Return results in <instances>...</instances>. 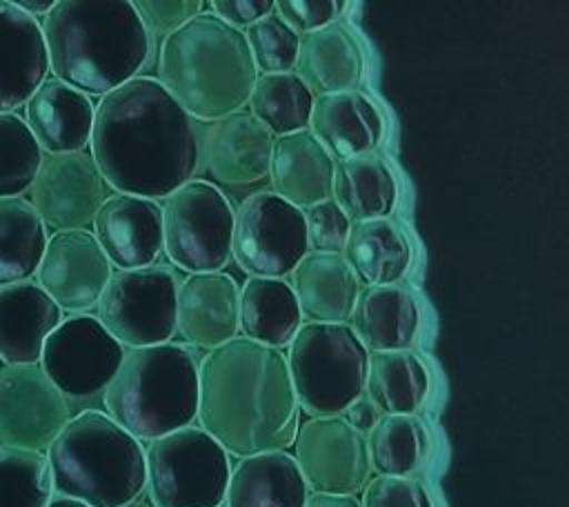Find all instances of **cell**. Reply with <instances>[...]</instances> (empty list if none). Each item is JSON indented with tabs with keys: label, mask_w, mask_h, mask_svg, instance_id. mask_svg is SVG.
Here are the masks:
<instances>
[{
	"label": "cell",
	"mask_w": 569,
	"mask_h": 507,
	"mask_svg": "<svg viewBox=\"0 0 569 507\" xmlns=\"http://www.w3.org/2000/svg\"><path fill=\"white\" fill-rule=\"evenodd\" d=\"M51 496L44 451L0 445V507H47Z\"/></svg>",
	"instance_id": "36"
},
{
	"label": "cell",
	"mask_w": 569,
	"mask_h": 507,
	"mask_svg": "<svg viewBox=\"0 0 569 507\" xmlns=\"http://www.w3.org/2000/svg\"><path fill=\"white\" fill-rule=\"evenodd\" d=\"M333 160L376 153L385 138V118L362 91L313 96L307 127Z\"/></svg>",
	"instance_id": "22"
},
{
	"label": "cell",
	"mask_w": 569,
	"mask_h": 507,
	"mask_svg": "<svg viewBox=\"0 0 569 507\" xmlns=\"http://www.w3.org/2000/svg\"><path fill=\"white\" fill-rule=\"evenodd\" d=\"M176 334L187 347L216 349L240 334V287L231 274H189L178 285Z\"/></svg>",
	"instance_id": "18"
},
{
	"label": "cell",
	"mask_w": 569,
	"mask_h": 507,
	"mask_svg": "<svg viewBox=\"0 0 569 507\" xmlns=\"http://www.w3.org/2000/svg\"><path fill=\"white\" fill-rule=\"evenodd\" d=\"M196 420L236 458L287 449L300 407L284 351L244 336L209 349L198 365Z\"/></svg>",
	"instance_id": "2"
},
{
	"label": "cell",
	"mask_w": 569,
	"mask_h": 507,
	"mask_svg": "<svg viewBox=\"0 0 569 507\" xmlns=\"http://www.w3.org/2000/svg\"><path fill=\"white\" fill-rule=\"evenodd\" d=\"M178 285V274L167 265L116 269L96 302V318L124 349L169 342Z\"/></svg>",
	"instance_id": "10"
},
{
	"label": "cell",
	"mask_w": 569,
	"mask_h": 507,
	"mask_svg": "<svg viewBox=\"0 0 569 507\" xmlns=\"http://www.w3.org/2000/svg\"><path fill=\"white\" fill-rule=\"evenodd\" d=\"M427 365L411 349L371 351L365 396L380 414H416L429 396Z\"/></svg>",
	"instance_id": "32"
},
{
	"label": "cell",
	"mask_w": 569,
	"mask_h": 507,
	"mask_svg": "<svg viewBox=\"0 0 569 507\" xmlns=\"http://www.w3.org/2000/svg\"><path fill=\"white\" fill-rule=\"evenodd\" d=\"M242 33L258 73L293 71L300 36H296L273 11L247 27Z\"/></svg>",
	"instance_id": "38"
},
{
	"label": "cell",
	"mask_w": 569,
	"mask_h": 507,
	"mask_svg": "<svg viewBox=\"0 0 569 507\" xmlns=\"http://www.w3.org/2000/svg\"><path fill=\"white\" fill-rule=\"evenodd\" d=\"M120 507H153L144 496H138L136 500H131V503H127V505H120Z\"/></svg>",
	"instance_id": "48"
},
{
	"label": "cell",
	"mask_w": 569,
	"mask_h": 507,
	"mask_svg": "<svg viewBox=\"0 0 569 507\" xmlns=\"http://www.w3.org/2000/svg\"><path fill=\"white\" fill-rule=\"evenodd\" d=\"M198 365V356L184 342L124 349L118 371L102 391L104 414L140 443L193 425Z\"/></svg>",
	"instance_id": "6"
},
{
	"label": "cell",
	"mask_w": 569,
	"mask_h": 507,
	"mask_svg": "<svg viewBox=\"0 0 569 507\" xmlns=\"http://www.w3.org/2000/svg\"><path fill=\"white\" fill-rule=\"evenodd\" d=\"M284 358L298 407L309 418L340 416L365 394L369 351L347 322H302Z\"/></svg>",
	"instance_id": "7"
},
{
	"label": "cell",
	"mask_w": 569,
	"mask_h": 507,
	"mask_svg": "<svg viewBox=\"0 0 569 507\" xmlns=\"http://www.w3.org/2000/svg\"><path fill=\"white\" fill-rule=\"evenodd\" d=\"M309 489L287 449L238 458L222 507H305Z\"/></svg>",
	"instance_id": "26"
},
{
	"label": "cell",
	"mask_w": 569,
	"mask_h": 507,
	"mask_svg": "<svg viewBox=\"0 0 569 507\" xmlns=\"http://www.w3.org/2000/svg\"><path fill=\"white\" fill-rule=\"evenodd\" d=\"M331 198L351 222L389 218L398 200V182L380 156H351L336 160Z\"/></svg>",
	"instance_id": "31"
},
{
	"label": "cell",
	"mask_w": 569,
	"mask_h": 507,
	"mask_svg": "<svg viewBox=\"0 0 569 507\" xmlns=\"http://www.w3.org/2000/svg\"><path fill=\"white\" fill-rule=\"evenodd\" d=\"M198 136L158 78L136 76L100 96L89 147L109 189L158 202L196 178Z\"/></svg>",
	"instance_id": "1"
},
{
	"label": "cell",
	"mask_w": 569,
	"mask_h": 507,
	"mask_svg": "<svg viewBox=\"0 0 569 507\" xmlns=\"http://www.w3.org/2000/svg\"><path fill=\"white\" fill-rule=\"evenodd\" d=\"M302 325V314L287 278L249 276L240 287V331L260 345L284 349Z\"/></svg>",
	"instance_id": "30"
},
{
	"label": "cell",
	"mask_w": 569,
	"mask_h": 507,
	"mask_svg": "<svg viewBox=\"0 0 569 507\" xmlns=\"http://www.w3.org/2000/svg\"><path fill=\"white\" fill-rule=\"evenodd\" d=\"M40 27L53 78L87 96L133 80L151 51L129 0H56Z\"/></svg>",
	"instance_id": "3"
},
{
	"label": "cell",
	"mask_w": 569,
	"mask_h": 507,
	"mask_svg": "<svg viewBox=\"0 0 569 507\" xmlns=\"http://www.w3.org/2000/svg\"><path fill=\"white\" fill-rule=\"evenodd\" d=\"M69 418V400L38 362L0 367V445L44 451Z\"/></svg>",
	"instance_id": "14"
},
{
	"label": "cell",
	"mask_w": 569,
	"mask_h": 507,
	"mask_svg": "<svg viewBox=\"0 0 569 507\" xmlns=\"http://www.w3.org/2000/svg\"><path fill=\"white\" fill-rule=\"evenodd\" d=\"M204 2L200 0H138L133 2V9L138 11L142 24L147 27L149 36H162L167 38L182 24H187L191 18H196L202 11Z\"/></svg>",
	"instance_id": "42"
},
{
	"label": "cell",
	"mask_w": 569,
	"mask_h": 507,
	"mask_svg": "<svg viewBox=\"0 0 569 507\" xmlns=\"http://www.w3.org/2000/svg\"><path fill=\"white\" fill-rule=\"evenodd\" d=\"M18 9H22L27 16L38 18V16H47L53 9V0H13Z\"/></svg>",
	"instance_id": "46"
},
{
	"label": "cell",
	"mask_w": 569,
	"mask_h": 507,
	"mask_svg": "<svg viewBox=\"0 0 569 507\" xmlns=\"http://www.w3.org/2000/svg\"><path fill=\"white\" fill-rule=\"evenodd\" d=\"M345 7L342 0H273V13L296 36L338 22Z\"/></svg>",
	"instance_id": "41"
},
{
	"label": "cell",
	"mask_w": 569,
	"mask_h": 507,
	"mask_svg": "<svg viewBox=\"0 0 569 507\" xmlns=\"http://www.w3.org/2000/svg\"><path fill=\"white\" fill-rule=\"evenodd\" d=\"M340 416H342L353 429H358L360 434L367 436L382 414H380V411L373 407V402L362 394V396L356 398Z\"/></svg>",
	"instance_id": "44"
},
{
	"label": "cell",
	"mask_w": 569,
	"mask_h": 507,
	"mask_svg": "<svg viewBox=\"0 0 569 507\" xmlns=\"http://www.w3.org/2000/svg\"><path fill=\"white\" fill-rule=\"evenodd\" d=\"M47 507H87V505H84V503H78V500H73V498H64V496H56V494H53Z\"/></svg>",
	"instance_id": "47"
},
{
	"label": "cell",
	"mask_w": 569,
	"mask_h": 507,
	"mask_svg": "<svg viewBox=\"0 0 569 507\" xmlns=\"http://www.w3.org/2000/svg\"><path fill=\"white\" fill-rule=\"evenodd\" d=\"M291 445L309 494L356 496L371 478L367 436L342 416L307 418Z\"/></svg>",
	"instance_id": "13"
},
{
	"label": "cell",
	"mask_w": 569,
	"mask_h": 507,
	"mask_svg": "<svg viewBox=\"0 0 569 507\" xmlns=\"http://www.w3.org/2000/svg\"><path fill=\"white\" fill-rule=\"evenodd\" d=\"M62 309L36 280L0 287V360L33 365L40 360L47 336L62 322Z\"/></svg>",
	"instance_id": "23"
},
{
	"label": "cell",
	"mask_w": 569,
	"mask_h": 507,
	"mask_svg": "<svg viewBox=\"0 0 569 507\" xmlns=\"http://www.w3.org/2000/svg\"><path fill=\"white\" fill-rule=\"evenodd\" d=\"M124 347L91 314H76L47 336L40 369L69 400L102 394L118 371Z\"/></svg>",
	"instance_id": "12"
},
{
	"label": "cell",
	"mask_w": 569,
	"mask_h": 507,
	"mask_svg": "<svg viewBox=\"0 0 569 507\" xmlns=\"http://www.w3.org/2000/svg\"><path fill=\"white\" fill-rule=\"evenodd\" d=\"M22 107V120L42 151L73 153L89 145L96 111L91 96L58 78H44Z\"/></svg>",
	"instance_id": "20"
},
{
	"label": "cell",
	"mask_w": 569,
	"mask_h": 507,
	"mask_svg": "<svg viewBox=\"0 0 569 507\" xmlns=\"http://www.w3.org/2000/svg\"><path fill=\"white\" fill-rule=\"evenodd\" d=\"M162 254L187 274L220 271L231 260L233 207L209 180L193 178L160 207Z\"/></svg>",
	"instance_id": "9"
},
{
	"label": "cell",
	"mask_w": 569,
	"mask_h": 507,
	"mask_svg": "<svg viewBox=\"0 0 569 507\" xmlns=\"http://www.w3.org/2000/svg\"><path fill=\"white\" fill-rule=\"evenodd\" d=\"M309 254L302 209L256 191L233 209L231 258L247 276L287 278Z\"/></svg>",
	"instance_id": "11"
},
{
	"label": "cell",
	"mask_w": 569,
	"mask_h": 507,
	"mask_svg": "<svg viewBox=\"0 0 569 507\" xmlns=\"http://www.w3.org/2000/svg\"><path fill=\"white\" fill-rule=\"evenodd\" d=\"M293 73L313 96L358 89L365 76V51L342 22L300 36Z\"/></svg>",
	"instance_id": "25"
},
{
	"label": "cell",
	"mask_w": 569,
	"mask_h": 507,
	"mask_svg": "<svg viewBox=\"0 0 569 507\" xmlns=\"http://www.w3.org/2000/svg\"><path fill=\"white\" fill-rule=\"evenodd\" d=\"M362 507H433L431 494L416 476H371L362 487Z\"/></svg>",
	"instance_id": "40"
},
{
	"label": "cell",
	"mask_w": 569,
	"mask_h": 507,
	"mask_svg": "<svg viewBox=\"0 0 569 507\" xmlns=\"http://www.w3.org/2000/svg\"><path fill=\"white\" fill-rule=\"evenodd\" d=\"M289 276L307 322H349L360 282L342 254L309 251Z\"/></svg>",
	"instance_id": "28"
},
{
	"label": "cell",
	"mask_w": 569,
	"mask_h": 507,
	"mask_svg": "<svg viewBox=\"0 0 569 507\" xmlns=\"http://www.w3.org/2000/svg\"><path fill=\"white\" fill-rule=\"evenodd\" d=\"M44 151L16 111L0 113V198L29 191Z\"/></svg>",
	"instance_id": "37"
},
{
	"label": "cell",
	"mask_w": 569,
	"mask_h": 507,
	"mask_svg": "<svg viewBox=\"0 0 569 507\" xmlns=\"http://www.w3.org/2000/svg\"><path fill=\"white\" fill-rule=\"evenodd\" d=\"M342 258L353 269L360 287L398 285L411 267L413 249L391 218L351 222Z\"/></svg>",
	"instance_id": "29"
},
{
	"label": "cell",
	"mask_w": 569,
	"mask_h": 507,
	"mask_svg": "<svg viewBox=\"0 0 569 507\" xmlns=\"http://www.w3.org/2000/svg\"><path fill=\"white\" fill-rule=\"evenodd\" d=\"M302 216H305L309 251L342 254L351 220L345 216V211L338 207L333 198L320 200L302 209Z\"/></svg>",
	"instance_id": "39"
},
{
	"label": "cell",
	"mask_w": 569,
	"mask_h": 507,
	"mask_svg": "<svg viewBox=\"0 0 569 507\" xmlns=\"http://www.w3.org/2000/svg\"><path fill=\"white\" fill-rule=\"evenodd\" d=\"M209 7L222 22L244 31L273 11V0H213Z\"/></svg>",
	"instance_id": "43"
},
{
	"label": "cell",
	"mask_w": 569,
	"mask_h": 507,
	"mask_svg": "<svg viewBox=\"0 0 569 507\" xmlns=\"http://www.w3.org/2000/svg\"><path fill=\"white\" fill-rule=\"evenodd\" d=\"M333 156L309 131L273 138L269 180L271 191L298 209L331 198Z\"/></svg>",
	"instance_id": "24"
},
{
	"label": "cell",
	"mask_w": 569,
	"mask_h": 507,
	"mask_svg": "<svg viewBox=\"0 0 569 507\" xmlns=\"http://www.w3.org/2000/svg\"><path fill=\"white\" fill-rule=\"evenodd\" d=\"M198 147L200 165L216 182L244 187L269 178L273 136L247 109L207 122Z\"/></svg>",
	"instance_id": "17"
},
{
	"label": "cell",
	"mask_w": 569,
	"mask_h": 507,
	"mask_svg": "<svg viewBox=\"0 0 569 507\" xmlns=\"http://www.w3.org/2000/svg\"><path fill=\"white\" fill-rule=\"evenodd\" d=\"M49 73L42 27L36 18L0 0V113L16 111Z\"/></svg>",
	"instance_id": "21"
},
{
	"label": "cell",
	"mask_w": 569,
	"mask_h": 507,
	"mask_svg": "<svg viewBox=\"0 0 569 507\" xmlns=\"http://www.w3.org/2000/svg\"><path fill=\"white\" fill-rule=\"evenodd\" d=\"M229 471V454L198 425L144 447V491L153 507H220Z\"/></svg>",
	"instance_id": "8"
},
{
	"label": "cell",
	"mask_w": 569,
	"mask_h": 507,
	"mask_svg": "<svg viewBox=\"0 0 569 507\" xmlns=\"http://www.w3.org/2000/svg\"><path fill=\"white\" fill-rule=\"evenodd\" d=\"M47 238V227L27 198H0V287L36 276Z\"/></svg>",
	"instance_id": "33"
},
{
	"label": "cell",
	"mask_w": 569,
	"mask_h": 507,
	"mask_svg": "<svg viewBox=\"0 0 569 507\" xmlns=\"http://www.w3.org/2000/svg\"><path fill=\"white\" fill-rule=\"evenodd\" d=\"M247 105V111L278 138L309 127L313 93L293 71L258 73Z\"/></svg>",
	"instance_id": "35"
},
{
	"label": "cell",
	"mask_w": 569,
	"mask_h": 507,
	"mask_svg": "<svg viewBox=\"0 0 569 507\" xmlns=\"http://www.w3.org/2000/svg\"><path fill=\"white\" fill-rule=\"evenodd\" d=\"M91 225V233L116 269L149 267L162 254V213L156 200L109 193Z\"/></svg>",
	"instance_id": "19"
},
{
	"label": "cell",
	"mask_w": 569,
	"mask_h": 507,
	"mask_svg": "<svg viewBox=\"0 0 569 507\" xmlns=\"http://www.w3.org/2000/svg\"><path fill=\"white\" fill-rule=\"evenodd\" d=\"M109 191L91 153H47L29 187V202L53 231L87 229Z\"/></svg>",
	"instance_id": "15"
},
{
	"label": "cell",
	"mask_w": 569,
	"mask_h": 507,
	"mask_svg": "<svg viewBox=\"0 0 569 507\" xmlns=\"http://www.w3.org/2000/svg\"><path fill=\"white\" fill-rule=\"evenodd\" d=\"M376 476H413L429 456V431L416 414H382L367 434Z\"/></svg>",
	"instance_id": "34"
},
{
	"label": "cell",
	"mask_w": 569,
	"mask_h": 507,
	"mask_svg": "<svg viewBox=\"0 0 569 507\" xmlns=\"http://www.w3.org/2000/svg\"><path fill=\"white\" fill-rule=\"evenodd\" d=\"M158 76L187 116L213 122L244 109L258 71L244 33L200 11L162 38Z\"/></svg>",
	"instance_id": "4"
},
{
	"label": "cell",
	"mask_w": 569,
	"mask_h": 507,
	"mask_svg": "<svg viewBox=\"0 0 569 507\" xmlns=\"http://www.w3.org/2000/svg\"><path fill=\"white\" fill-rule=\"evenodd\" d=\"M113 267L89 229L53 231L47 238L36 282L62 314H89L104 291Z\"/></svg>",
	"instance_id": "16"
},
{
	"label": "cell",
	"mask_w": 569,
	"mask_h": 507,
	"mask_svg": "<svg viewBox=\"0 0 569 507\" xmlns=\"http://www.w3.org/2000/svg\"><path fill=\"white\" fill-rule=\"evenodd\" d=\"M56 496L120 507L144 491V447L113 418L84 409L44 449Z\"/></svg>",
	"instance_id": "5"
},
{
	"label": "cell",
	"mask_w": 569,
	"mask_h": 507,
	"mask_svg": "<svg viewBox=\"0 0 569 507\" xmlns=\"http://www.w3.org/2000/svg\"><path fill=\"white\" fill-rule=\"evenodd\" d=\"M347 325L369 354L409 349L420 329V307L400 285L360 287Z\"/></svg>",
	"instance_id": "27"
},
{
	"label": "cell",
	"mask_w": 569,
	"mask_h": 507,
	"mask_svg": "<svg viewBox=\"0 0 569 507\" xmlns=\"http://www.w3.org/2000/svg\"><path fill=\"white\" fill-rule=\"evenodd\" d=\"M305 507H362L356 496L340 494H309Z\"/></svg>",
	"instance_id": "45"
}]
</instances>
